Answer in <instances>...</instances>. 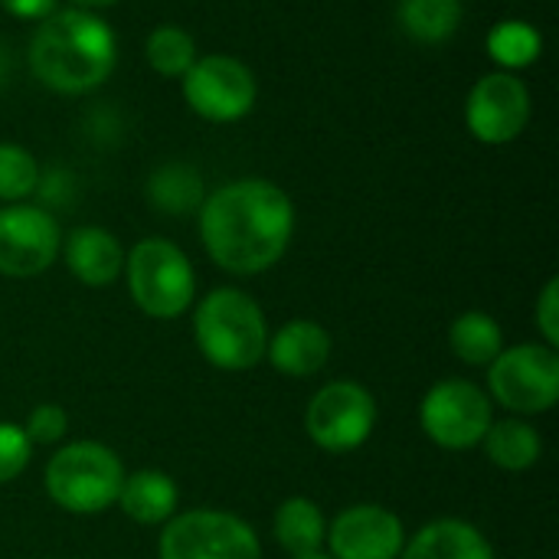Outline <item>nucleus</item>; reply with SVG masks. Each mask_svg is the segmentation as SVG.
I'll return each instance as SVG.
<instances>
[{
	"label": "nucleus",
	"mask_w": 559,
	"mask_h": 559,
	"mask_svg": "<svg viewBox=\"0 0 559 559\" xmlns=\"http://www.w3.org/2000/svg\"><path fill=\"white\" fill-rule=\"evenodd\" d=\"M62 249V233L52 213L33 203L0 206V275L36 278Z\"/></svg>",
	"instance_id": "12"
},
{
	"label": "nucleus",
	"mask_w": 559,
	"mask_h": 559,
	"mask_svg": "<svg viewBox=\"0 0 559 559\" xmlns=\"http://www.w3.org/2000/svg\"><path fill=\"white\" fill-rule=\"evenodd\" d=\"M144 56L151 62V69L164 79H183L187 69L197 62V39L174 23H164L157 29H151L147 43H144Z\"/></svg>",
	"instance_id": "24"
},
{
	"label": "nucleus",
	"mask_w": 559,
	"mask_h": 559,
	"mask_svg": "<svg viewBox=\"0 0 559 559\" xmlns=\"http://www.w3.org/2000/svg\"><path fill=\"white\" fill-rule=\"evenodd\" d=\"M147 197L160 213H193L203 203V180L193 167L187 164H167L151 174L147 180Z\"/></svg>",
	"instance_id": "23"
},
{
	"label": "nucleus",
	"mask_w": 559,
	"mask_h": 559,
	"mask_svg": "<svg viewBox=\"0 0 559 559\" xmlns=\"http://www.w3.org/2000/svg\"><path fill=\"white\" fill-rule=\"evenodd\" d=\"M488 390L511 413H550L559 400V354L547 344L504 347L488 367Z\"/></svg>",
	"instance_id": "6"
},
{
	"label": "nucleus",
	"mask_w": 559,
	"mask_h": 559,
	"mask_svg": "<svg viewBox=\"0 0 559 559\" xmlns=\"http://www.w3.org/2000/svg\"><path fill=\"white\" fill-rule=\"evenodd\" d=\"M23 432H26V439H29L33 445H56V442H62V436L69 432V416H66L62 406L43 403V406H36V409L29 413Z\"/></svg>",
	"instance_id": "27"
},
{
	"label": "nucleus",
	"mask_w": 559,
	"mask_h": 559,
	"mask_svg": "<svg viewBox=\"0 0 559 559\" xmlns=\"http://www.w3.org/2000/svg\"><path fill=\"white\" fill-rule=\"evenodd\" d=\"M488 56L498 62L504 72H521L534 66L544 52V36L534 23L527 20H501L488 29Z\"/></svg>",
	"instance_id": "22"
},
{
	"label": "nucleus",
	"mask_w": 559,
	"mask_h": 559,
	"mask_svg": "<svg viewBox=\"0 0 559 559\" xmlns=\"http://www.w3.org/2000/svg\"><path fill=\"white\" fill-rule=\"evenodd\" d=\"M111 3H118V0H72V7H79V10H102Z\"/></svg>",
	"instance_id": "30"
},
{
	"label": "nucleus",
	"mask_w": 559,
	"mask_h": 559,
	"mask_svg": "<svg viewBox=\"0 0 559 559\" xmlns=\"http://www.w3.org/2000/svg\"><path fill=\"white\" fill-rule=\"evenodd\" d=\"M29 455H33V442L26 439L23 426L0 423V485L20 478L23 468L29 465Z\"/></svg>",
	"instance_id": "26"
},
{
	"label": "nucleus",
	"mask_w": 559,
	"mask_h": 559,
	"mask_svg": "<svg viewBox=\"0 0 559 559\" xmlns=\"http://www.w3.org/2000/svg\"><path fill=\"white\" fill-rule=\"evenodd\" d=\"M449 347L468 367H491L495 357L504 350V331L491 314L465 311L449 328Z\"/></svg>",
	"instance_id": "21"
},
{
	"label": "nucleus",
	"mask_w": 559,
	"mask_h": 559,
	"mask_svg": "<svg viewBox=\"0 0 559 559\" xmlns=\"http://www.w3.org/2000/svg\"><path fill=\"white\" fill-rule=\"evenodd\" d=\"M305 429L318 449L331 455H347L373 436L377 400L367 386L354 380L324 383L308 403Z\"/></svg>",
	"instance_id": "8"
},
{
	"label": "nucleus",
	"mask_w": 559,
	"mask_h": 559,
	"mask_svg": "<svg viewBox=\"0 0 559 559\" xmlns=\"http://www.w3.org/2000/svg\"><path fill=\"white\" fill-rule=\"evenodd\" d=\"M39 187V164L23 144H0V200L23 203Z\"/></svg>",
	"instance_id": "25"
},
{
	"label": "nucleus",
	"mask_w": 559,
	"mask_h": 559,
	"mask_svg": "<svg viewBox=\"0 0 559 559\" xmlns=\"http://www.w3.org/2000/svg\"><path fill=\"white\" fill-rule=\"evenodd\" d=\"M7 75H10V62H7V52H3V46H0V85L7 82Z\"/></svg>",
	"instance_id": "31"
},
{
	"label": "nucleus",
	"mask_w": 559,
	"mask_h": 559,
	"mask_svg": "<svg viewBox=\"0 0 559 559\" xmlns=\"http://www.w3.org/2000/svg\"><path fill=\"white\" fill-rule=\"evenodd\" d=\"M275 540L288 557H311L321 554L328 540V521L311 498H288L275 511Z\"/></svg>",
	"instance_id": "18"
},
{
	"label": "nucleus",
	"mask_w": 559,
	"mask_h": 559,
	"mask_svg": "<svg viewBox=\"0 0 559 559\" xmlns=\"http://www.w3.org/2000/svg\"><path fill=\"white\" fill-rule=\"evenodd\" d=\"M46 495L69 514H102L115 508L124 465L102 442H69L46 465Z\"/></svg>",
	"instance_id": "4"
},
{
	"label": "nucleus",
	"mask_w": 559,
	"mask_h": 559,
	"mask_svg": "<svg viewBox=\"0 0 559 559\" xmlns=\"http://www.w3.org/2000/svg\"><path fill=\"white\" fill-rule=\"evenodd\" d=\"M531 88L518 72H488L481 75L465 98V124L481 144H508L524 134L531 124Z\"/></svg>",
	"instance_id": "11"
},
{
	"label": "nucleus",
	"mask_w": 559,
	"mask_h": 559,
	"mask_svg": "<svg viewBox=\"0 0 559 559\" xmlns=\"http://www.w3.org/2000/svg\"><path fill=\"white\" fill-rule=\"evenodd\" d=\"M292 559H334V557H328V554H311V557H292Z\"/></svg>",
	"instance_id": "32"
},
{
	"label": "nucleus",
	"mask_w": 559,
	"mask_h": 559,
	"mask_svg": "<svg viewBox=\"0 0 559 559\" xmlns=\"http://www.w3.org/2000/svg\"><path fill=\"white\" fill-rule=\"evenodd\" d=\"M62 259L72 278L88 288H105L124 272V249L121 242L102 226H79L62 242Z\"/></svg>",
	"instance_id": "15"
},
{
	"label": "nucleus",
	"mask_w": 559,
	"mask_h": 559,
	"mask_svg": "<svg viewBox=\"0 0 559 559\" xmlns=\"http://www.w3.org/2000/svg\"><path fill=\"white\" fill-rule=\"evenodd\" d=\"M481 445H485V455L504 472H527V468H534L540 462V452H544V442H540L537 429L527 426L524 419L491 423Z\"/></svg>",
	"instance_id": "19"
},
{
	"label": "nucleus",
	"mask_w": 559,
	"mask_h": 559,
	"mask_svg": "<svg viewBox=\"0 0 559 559\" xmlns=\"http://www.w3.org/2000/svg\"><path fill=\"white\" fill-rule=\"evenodd\" d=\"M534 318H537V328H540V334H544V344L547 347H559V278H550L547 285H544V292H540V298H537V311H534Z\"/></svg>",
	"instance_id": "28"
},
{
	"label": "nucleus",
	"mask_w": 559,
	"mask_h": 559,
	"mask_svg": "<svg viewBox=\"0 0 559 559\" xmlns=\"http://www.w3.org/2000/svg\"><path fill=\"white\" fill-rule=\"evenodd\" d=\"M157 559H262V547L242 518L203 508L164 524Z\"/></svg>",
	"instance_id": "7"
},
{
	"label": "nucleus",
	"mask_w": 559,
	"mask_h": 559,
	"mask_svg": "<svg viewBox=\"0 0 559 559\" xmlns=\"http://www.w3.org/2000/svg\"><path fill=\"white\" fill-rule=\"evenodd\" d=\"M400 26L409 39L423 46H439L455 36L462 26L465 7L462 0H400Z\"/></svg>",
	"instance_id": "20"
},
{
	"label": "nucleus",
	"mask_w": 559,
	"mask_h": 559,
	"mask_svg": "<svg viewBox=\"0 0 559 559\" xmlns=\"http://www.w3.org/2000/svg\"><path fill=\"white\" fill-rule=\"evenodd\" d=\"M193 341L216 370H249L265 357L269 324L252 295L213 288L193 311Z\"/></svg>",
	"instance_id": "3"
},
{
	"label": "nucleus",
	"mask_w": 559,
	"mask_h": 559,
	"mask_svg": "<svg viewBox=\"0 0 559 559\" xmlns=\"http://www.w3.org/2000/svg\"><path fill=\"white\" fill-rule=\"evenodd\" d=\"M491 423L488 393L468 380H442L419 403L423 432L449 452H468L481 445Z\"/></svg>",
	"instance_id": "10"
},
{
	"label": "nucleus",
	"mask_w": 559,
	"mask_h": 559,
	"mask_svg": "<svg viewBox=\"0 0 559 559\" xmlns=\"http://www.w3.org/2000/svg\"><path fill=\"white\" fill-rule=\"evenodd\" d=\"M177 501H180V491H177L170 475H164L157 468H141L134 475H124L115 504L134 524L157 527V524H167L177 514Z\"/></svg>",
	"instance_id": "17"
},
{
	"label": "nucleus",
	"mask_w": 559,
	"mask_h": 559,
	"mask_svg": "<svg viewBox=\"0 0 559 559\" xmlns=\"http://www.w3.org/2000/svg\"><path fill=\"white\" fill-rule=\"evenodd\" d=\"M400 559H495V550L475 524L442 518L413 534Z\"/></svg>",
	"instance_id": "16"
},
{
	"label": "nucleus",
	"mask_w": 559,
	"mask_h": 559,
	"mask_svg": "<svg viewBox=\"0 0 559 559\" xmlns=\"http://www.w3.org/2000/svg\"><path fill=\"white\" fill-rule=\"evenodd\" d=\"M124 275L131 301L154 321H170L190 311L197 295V275L180 246L151 236L124 255Z\"/></svg>",
	"instance_id": "5"
},
{
	"label": "nucleus",
	"mask_w": 559,
	"mask_h": 559,
	"mask_svg": "<svg viewBox=\"0 0 559 559\" xmlns=\"http://www.w3.org/2000/svg\"><path fill=\"white\" fill-rule=\"evenodd\" d=\"M265 357L278 373L308 380V377L321 373L324 364L331 360V334L318 321L295 318L269 337Z\"/></svg>",
	"instance_id": "14"
},
{
	"label": "nucleus",
	"mask_w": 559,
	"mask_h": 559,
	"mask_svg": "<svg viewBox=\"0 0 559 559\" xmlns=\"http://www.w3.org/2000/svg\"><path fill=\"white\" fill-rule=\"evenodd\" d=\"M295 233L292 197L262 177L223 183L200 203V239L206 255L229 275L272 269Z\"/></svg>",
	"instance_id": "1"
},
{
	"label": "nucleus",
	"mask_w": 559,
	"mask_h": 559,
	"mask_svg": "<svg viewBox=\"0 0 559 559\" xmlns=\"http://www.w3.org/2000/svg\"><path fill=\"white\" fill-rule=\"evenodd\" d=\"M403 544V521L380 504H354L328 527V547L334 559H400Z\"/></svg>",
	"instance_id": "13"
},
{
	"label": "nucleus",
	"mask_w": 559,
	"mask_h": 559,
	"mask_svg": "<svg viewBox=\"0 0 559 559\" xmlns=\"http://www.w3.org/2000/svg\"><path fill=\"white\" fill-rule=\"evenodd\" d=\"M118 62L115 29L95 10H52L29 39L33 75L59 95H85L108 82Z\"/></svg>",
	"instance_id": "2"
},
{
	"label": "nucleus",
	"mask_w": 559,
	"mask_h": 559,
	"mask_svg": "<svg viewBox=\"0 0 559 559\" xmlns=\"http://www.w3.org/2000/svg\"><path fill=\"white\" fill-rule=\"evenodd\" d=\"M0 7L16 20H46L56 10V0H0Z\"/></svg>",
	"instance_id": "29"
},
{
	"label": "nucleus",
	"mask_w": 559,
	"mask_h": 559,
	"mask_svg": "<svg viewBox=\"0 0 559 559\" xmlns=\"http://www.w3.org/2000/svg\"><path fill=\"white\" fill-rule=\"evenodd\" d=\"M183 82V98L193 115L213 124H233L246 118L255 105L259 85L252 69L226 52L216 56H197V62L187 69Z\"/></svg>",
	"instance_id": "9"
}]
</instances>
